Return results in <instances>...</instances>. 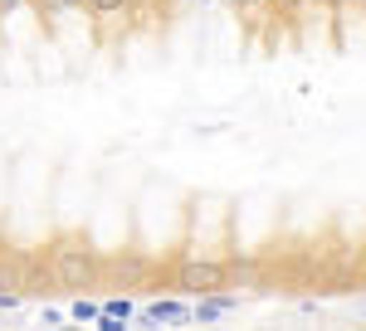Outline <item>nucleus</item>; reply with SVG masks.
<instances>
[{"mask_svg":"<svg viewBox=\"0 0 366 331\" xmlns=\"http://www.w3.org/2000/svg\"><path fill=\"white\" fill-rule=\"evenodd\" d=\"M49 282H59V277H54V263H44L39 253H29V258H25V297L44 292Z\"/></svg>","mask_w":366,"mask_h":331,"instance_id":"5","label":"nucleus"},{"mask_svg":"<svg viewBox=\"0 0 366 331\" xmlns=\"http://www.w3.org/2000/svg\"><path fill=\"white\" fill-rule=\"evenodd\" d=\"M49 263H54L59 287H69V292H88V287L103 277V258H98L88 244H79V239L54 244V248H49Z\"/></svg>","mask_w":366,"mask_h":331,"instance_id":"1","label":"nucleus"},{"mask_svg":"<svg viewBox=\"0 0 366 331\" xmlns=\"http://www.w3.org/2000/svg\"><path fill=\"white\" fill-rule=\"evenodd\" d=\"M317 5H352V0H317Z\"/></svg>","mask_w":366,"mask_h":331,"instance_id":"16","label":"nucleus"},{"mask_svg":"<svg viewBox=\"0 0 366 331\" xmlns=\"http://www.w3.org/2000/svg\"><path fill=\"white\" fill-rule=\"evenodd\" d=\"M103 312H113L117 322H132V317H137V307L127 302V297H108V302H103Z\"/></svg>","mask_w":366,"mask_h":331,"instance_id":"9","label":"nucleus"},{"mask_svg":"<svg viewBox=\"0 0 366 331\" xmlns=\"http://www.w3.org/2000/svg\"><path fill=\"white\" fill-rule=\"evenodd\" d=\"M88 15H122L127 10V0H84Z\"/></svg>","mask_w":366,"mask_h":331,"instance_id":"8","label":"nucleus"},{"mask_svg":"<svg viewBox=\"0 0 366 331\" xmlns=\"http://www.w3.org/2000/svg\"><path fill=\"white\" fill-rule=\"evenodd\" d=\"M229 263H220V258H191V263H181L176 268V287H186L191 297H205V292H220V287H229Z\"/></svg>","mask_w":366,"mask_h":331,"instance_id":"2","label":"nucleus"},{"mask_svg":"<svg viewBox=\"0 0 366 331\" xmlns=\"http://www.w3.org/2000/svg\"><path fill=\"white\" fill-rule=\"evenodd\" d=\"M29 5H39L44 15H69V10H79L84 0H29Z\"/></svg>","mask_w":366,"mask_h":331,"instance_id":"10","label":"nucleus"},{"mask_svg":"<svg viewBox=\"0 0 366 331\" xmlns=\"http://www.w3.org/2000/svg\"><path fill=\"white\" fill-rule=\"evenodd\" d=\"M113 273H117V282H137V277H142V258H127V263L117 258V263H113Z\"/></svg>","mask_w":366,"mask_h":331,"instance_id":"11","label":"nucleus"},{"mask_svg":"<svg viewBox=\"0 0 366 331\" xmlns=\"http://www.w3.org/2000/svg\"><path fill=\"white\" fill-rule=\"evenodd\" d=\"M186 317H191V307H186V302H171V297H157L147 312H137V322H147V327H162V322H186Z\"/></svg>","mask_w":366,"mask_h":331,"instance_id":"4","label":"nucleus"},{"mask_svg":"<svg viewBox=\"0 0 366 331\" xmlns=\"http://www.w3.org/2000/svg\"><path fill=\"white\" fill-rule=\"evenodd\" d=\"M279 10H303V5H317V0H274Z\"/></svg>","mask_w":366,"mask_h":331,"instance_id":"14","label":"nucleus"},{"mask_svg":"<svg viewBox=\"0 0 366 331\" xmlns=\"http://www.w3.org/2000/svg\"><path fill=\"white\" fill-rule=\"evenodd\" d=\"M234 307H239V297H225V292H205V297H196L191 317H196V322H215V317H225V312H234Z\"/></svg>","mask_w":366,"mask_h":331,"instance_id":"6","label":"nucleus"},{"mask_svg":"<svg viewBox=\"0 0 366 331\" xmlns=\"http://www.w3.org/2000/svg\"><path fill=\"white\" fill-rule=\"evenodd\" d=\"M15 5H20V0H0V10H15Z\"/></svg>","mask_w":366,"mask_h":331,"instance_id":"15","label":"nucleus"},{"mask_svg":"<svg viewBox=\"0 0 366 331\" xmlns=\"http://www.w3.org/2000/svg\"><path fill=\"white\" fill-rule=\"evenodd\" d=\"M69 317H74V322H98V317H103V302H93V297H84V292H79V297H74V307H69Z\"/></svg>","mask_w":366,"mask_h":331,"instance_id":"7","label":"nucleus"},{"mask_svg":"<svg viewBox=\"0 0 366 331\" xmlns=\"http://www.w3.org/2000/svg\"><path fill=\"white\" fill-rule=\"evenodd\" d=\"M357 5H362V10H366V0H357Z\"/></svg>","mask_w":366,"mask_h":331,"instance_id":"17","label":"nucleus"},{"mask_svg":"<svg viewBox=\"0 0 366 331\" xmlns=\"http://www.w3.org/2000/svg\"><path fill=\"white\" fill-rule=\"evenodd\" d=\"M20 297H25V292H0V312H15V307H20Z\"/></svg>","mask_w":366,"mask_h":331,"instance_id":"13","label":"nucleus"},{"mask_svg":"<svg viewBox=\"0 0 366 331\" xmlns=\"http://www.w3.org/2000/svg\"><path fill=\"white\" fill-rule=\"evenodd\" d=\"M225 5H234L239 15H249V10H264V5H274V0H225Z\"/></svg>","mask_w":366,"mask_h":331,"instance_id":"12","label":"nucleus"},{"mask_svg":"<svg viewBox=\"0 0 366 331\" xmlns=\"http://www.w3.org/2000/svg\"><path fill=\"white\" fill-rule=\"evenodd\" d=\"M25 258L29 253L0 248V292H25Z\"/></svg>","mask_w":366,"mask_h":331,"instance_id":"3","label":"nucleus"}]
</instances>
